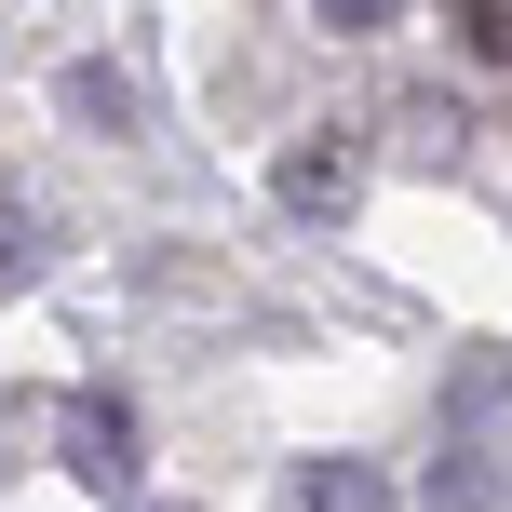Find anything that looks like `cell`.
Returning a JSON list of instances; mask_svg holds the SVG:
<instances>
[{
  "label": "cell",
  "mask_w": 512,
  "mask_h": 512,
  "mask_svg": "<svg viewBox=\"0 0 512 512\" xmlns=\"http://www.w3.org/2000/svg\"><path fill=\"white\" fill-rule=\"evenodd\" d=\"M270 189H283V216H351V203H364V135H351V122H310L297 149H283Z\"/></svg>",
  "instance_id": "cell-1"
},
{
  "label": "cell",
  "mask_w": 512,
  "mask_h": 512,
  "mask_svg": "<svg viewBox=\"0 0 512 512\" xmlns=\"http://www.w3.org/2000/svg\"><path fill=\"white\" fill-rule=\"evenodd\" d=\"M54 445H68L81 486H108V499L135 486V405L122 391H68V405H54Z\"/></svg>",
  "instance_id": "cell-2"
},
{
  "label": "cell",
  "mask_w": 512,
  "mask_h": 512,
  "mask_svg": "<svg viewBox=\"0 0 512 512\" xmlns=\"http://www.w3.org/2000/svg\"><path fill=\"white\" fill-rule=\"evenodd\" d=\"M283 512H391V486L364 459H297L283 472Z\"/></svg>",
  "instance_id": "cell-3"
},
{
  "label": "cell",
  "mask_w": 512,
  "mask_h": 512,
  "mask_svg": "<svg viewBox=\"0 0 512 512\" xmlns=\"http://www.w3.org/2000/svg\"><path fill=\"white\" fill-rule=\"evenodd\" d=\"M432 512H499V472H486V445H472V432H445V459H432Z\"/></svg>",
  "instance_id": "cell-4"
},
{
  "label": "cell",
  "mask_w": 512,
  "mask_h": 512,
  "mask_svg": "<svg viewBox=\"0 0 512 512\" xmlns=\"http://www.w3.org/2000/svg\"><path fill=\"white\" fill-rule=\"evenodd\" d=\"M54 270V230H41V203H14V189H0V297H14V283H41Z\"/></svg>",
  "instance_id": "cell-5"
},
{
  "label": "cell",
  "mask_w": 512,
  "mask_h": 512,
  "mask_svg": "<svg viewBox=\"0 0 512 512\" xmlns=\"http://www.w3.org/2000/svg\"><path fill=\"white\" fill-rule=\"evenodd\" d=\"M445 41H459V68H512V0H459Z\"/></svg>",
  "instance_id": "cell-6"
},
{
  "label": "cell",
  "mask_w": 512,
  "mask_h": 512,
  "mask_svg": "<svg viewBox=\"0 0 512 512\" xmlns=\"http://www.w3.org/2000/svg\"><path fill=\"white\" fill-rule=\"evenodd\" d=\"M68 108L108 122V135H135V81H122V68H68Z\"/></svg>",
  "instance_id": "cell-7"
},
{
  "label": "cell",
  "mask_w": 512,
  "mask_h": 512,
  "mask_svg": "<svg viewBox=\"0 0 512 512\" xmlns=\"http://www.w3.org/2000/svg\"><path fill=\"white\" fill-rule=\"evenodd\" d=\"M405 122H418V149H445V162H459V135H472V108H459V95H418Z\"/></svg>",
  "instance_id": "cell-8"
}]
</instances>
